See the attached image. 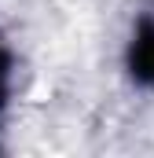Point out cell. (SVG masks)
I'll return each instance as SVG.
<instances>
[{
  "instance_id": "1",
  "label": "cell",
  "mask_w": 154,
  "mask_h": 158,
  "mask_svg": "<svg viewBox=\"0 0 154 158\" xmlns=\"http://www.w3.org/2000/svg\"><path fill=\"white\" fill-rule=\"evenodd\" d=\"M125 70L140 88H154V15H140L125 48Z\"/></svg>"
},
{
  "instance_id": "2",
  "label": "cell",
  "mask_w": 154,
  "mask_h": 158,
  "mask_svg": "<svg viewBox=\"0 0 154 158\" xmlns=\"http://www.w3.org/2000/svg\"><path fill=\"white\" fill-rule=\"evenodd\" d=\"M11 85H15V59H11L7 44L0 40V110H4L7 99H11Z\"/></svg>"
}]
</instances>
